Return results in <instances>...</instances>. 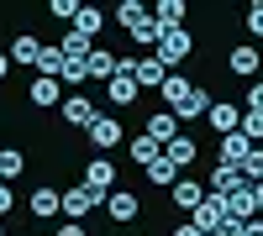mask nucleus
Returning a JSON list of instances; mask_svg holds the SVG:
<instances>
[{"label":"nucleus","instance_id":"obj_1","mask_svg":"<svg viewBox=\"0 0 263 236\" xmlns=\"http://www.w3.org/2000/svg\"><path fill=\"white\" fill-rule=\"evenodd\" d=\"M116 74H132V79H137V90H163V79H168V69H163L158 58H137V53H126Z\"/></svg>","mask_w":263,"mask_h":236},{"label":"nucleus","instance_id":"obj_2","mask_svg":"<svg viewBox=\"0 0 263 236\" xmlns=\"http://www.w3.org/2000/svg\"><path fill=\"white\" fill-rule=\"evenodd\" d=\"M79 189H84V195H90L95 205H105V200L116 195V168L105 163V158H95L90 168H84V184H79Z\"/></svg>","mask_w":263,"mask_h":236},{"label":"nucleus","instance_id":"obj_3","mask_svg":"<svg viewBox=\"0 0 263 236\" xmlns=\"http://www.w3.org/2000/svg\"><path fill=\"white\" fill-rule=\"evenodd\" d=\"M190 48H195V37H190L184 27H174V32L158 37V53H153V58H158L163 69H174V63H184V58H190Z\"/></svg>","mask_w":263,"mask_h":236},{"label":"nucleus","instance_id":"obj_4","mask_svg":"<svg viewBox=\"0 0 263 236\" xmlns=\"http://www.w3.org/2000/svg\"><path fill=\"white\" fill-rule=\"evenodd\" d=\"M84 137H90V147H95V153H111V147H116L126 132H121V121H116V116H95Z\"/></svg>","mask_w":263,"mask_h":236},{"label":"nucleus","instance_id":"obj_5","mask_svg":"<svg viewBox=\"0 0 263 236\" xmlns=\"http://www.w3.org/2000/svg\"><path fill=\"white\" fill-rule=\"evenodd\" d=\"M205 121H211V132H221V137H232V132H242V111H237L232 100H211V111H205Z\"/></svg>","mask_w":263,"mask_h":236},{"label":"nucleus","instance_id":"obj_6","mask_svg":"<svg viewBox=\"0 0 263 236\" xmlns=\"http://www.w3.org/2000/svg\"><path fill=\"white\" fill-rule=\"evenodd\" d=\"M168 195H174V210H190V216L211 200V195H205V184H195V179H184V174H179V184H174Z\"/></svg>","mask_w":263,"mask_h":236},{"label":"nucleus","instance_id":"obj_7","mask_svg":"<svg viewBox=\"0 0 263 236\" xmlns=\"http://www.w3.org/2000/svg\"><path fill=\"white\" fill-rule=\"evenodd\" d=\"M195 158H200V147H195V142H190V137H184V132H179V137H174V142H168V147H163V163H168V168H174V174H184V168H190V163H195Z\"/></svg>","mask_w":263,"mask_h":236},{"label":"nucleus","instance_id":"obj_8","mask_svg":"<svg viewBox=\"0 0 263 236\" xmlns=\"http://www.w3.org/2000/svg\"><path fill=\"white\" fill-rule=\"evenodd\" d=\"M95 116H100V111H95L90 95H69V100H63V121H69V126H84V132H90Z\"/></svg>","mask_w":263,"mask_h":236},{"label":"nucleus","instance_id":"obj_9","mask_svg":"<svg viewBox=\"0 0 263 236\" xmlns=\"http://www.w3.org/2000/svg\"><path fill=\"white\" fill-rule=\"evenodd\" d=\"M248 153H253V142H248L242 132H232V137H221V158H216V163H227V168H237V174H242Z\"/></svg>","mask_w":263,"mask_h":236},{"label":"nucleus","instance_id":"obj_10","mask_svg":"<svg viewBox=\"0 0 263 236\" xmlns=\"http://www.w3.org/2000/svg\"><path fill=\"white\" fill-rule=\"evenodd\" d=\"M237 184H242V174H237V168H227V163H216V168H211V179H205V195L227 200V195H232Z\"/></svg>","mask_w":263,"mask_h":236},{"label":"nucleus","instance_id":"obj_11","mask_svg":"<svg viewBox=\"0 0 263 236\" xmlns=\"http://www.w3.org/2000/svg\"><path fill=\"white\" fill-rule=\"evenodd\" d=\"M27 210H32L37 221H53L58 210H63V195H58V189H32V200H27Z\"/></svg>","mask_w":263,"mask_h":236},{"label":"nucleus","instance_id":"obj_12","mask_svg":"<svg viewBox=\"0 0 263 236\" xmlns=\"http://www.w3.org/2000/svg\"><path fill=\"white\" fill-rule=\"evenodd\" d=\"M221 221H227V200H216V195H211V200H205V205H200V210L190 216V226H200L205 236H211L216 226H221Z\"/></svg>","mask_w":263,"mask_h":236},{"label":"nucleus","instance_id":"obj_13","mask_svg":"<svg viewBox=\"0 0 263 236\" xmlns=\"http://www.w3.org/2000/svg\"><path fill=\"white\" fill-rule=\"evenodd\" d=\"M105 100L121 105V111H126V105H137V79H132V74H116L111 84H105Z\"/></svg>","mask_w":263,"mask_h":236},{"label":"nucleus","instance_id":"obj_14","mask_svg":"<svg viewBox=\"0 0 263 236\" xmlns=\"http://www.w3.org/2000/svg\"><path fill=\"white\" fill-rule=\"evenodd\" d=\"M147 137L158 142V147H168L174 137H179V116H174V111H158V116L147 121Z\"/></svg>","mask_w":263,"mask_h":236},{"label":"nucleus","instance_id":"obj_15","mask_svg":"<svg viewBox=\"0 0 263 236\" xmlns=\"http://www.w3.org/2000/svg\"><path fill=\"white\" fill-rule=\"evenodd\" d=\"M258 63H263V53L253 48V42H237V48H232V69L242 74V79H253V74H258Z\"/></svg>","mask_w":263,"mask_h":236},{"label":"nucleus","instance_id":"obj_16","mask_svg":"<svg viewBox=\"0 0 263 236\" xmlns=\"http://www.w3.org/2000/svg\"><path fill=\"white\" fill-rule=\"evenodd\" d=\"M184 0H158V6H153V16H158V27L163 32H174V27H184Z\"/></svg>","mask_w":263,"mask_h":236},{"label":"nucleus","instance_id":"obj_17","mask_svg":"<svg viewBox=\"0 0 263 236\" xmlns=\"http://www.w3.org/2000/svg\"><path fill=\"white\" fill-rule=\"evenodd\" d=\"M227 216H237V221H253V184H237L232 195H227Z\"/></svg>","mask_w":263,"mask_h":236},{"label":"nucleus","instance_id":"obj_18","mask_svg":"<svg viewBox=\"0 0 263 236\" xmlns=\"http://www.w3.org/2000/svg\"><path fill=\"white\" fill-rule=\"evenodd\" d=\"M158 158H163V147L153 142L147 132H142V137H132V163H137V168H153Z\"/></svg>","mask_w":263,"mask_h":236},{"label":"nucleus","instance_id":"obj_19","mask_svg":"<svg viewBox=\"0 0 263 236\" xmlns=\"http://www.w3.org/2000/svg\"><path fill=\"white\" fill-rule=\"evenodd\" d=\"M100 27H105V11H95V6H79V16H74V32L90 42V37H100Z\"/></svg>","mask_w":263,"mask_h":236},{"label":"nucleus","instance_id":"obj_20","mask_svg":"<svg viewBox=\"0 0 263 236\" xmlns=\"http://www.w3.org/2000/svg\"><path fill=\"white\" fill-rule=\"evenodd\" d=\"M116 69H121V58H116V53H105V48H95V53H90V79H105V84H111V79H116Z\"/></svg>","mask_w":263,"mask_h":236},{"label":"nucleus","instance_id":"obj_21","mask_svg":"<svg viewBox=\"0 0 263 236\" xmlns=\"http://www.w3.org/2000/svg\"><path fill=\"white\" fill-rule=\"evenodd\" d=\"M69 95H63V84L58 79H37L32 84V105H63Z\"/></svg>","mask_w":263,"mask_h":236},{"label":"nucleus","instance_id":"obj_22","mask_svg":"<svg viewBox=\"0 0 263 236\" xmlns=\"http://www.w3.org/2000/svg\"><path fill=\"white\" fill-rule=\"evenodd\" d=\"M95 210V200L84 195V189H63V216H74V221H84Z\"/></svg>","mask_w":263,"mask_h":236},{"label":"nucleus","instance_id":"obj_23","mask_svg":"<svg viewBox=\"0 0 263 236\" xmlns=\"http://www.w3.org/2000/svg\"><path fill=\"white\" fill-rule=\"evenodd\" d=\"M158 37H163V27H158V16H153V11L132 27V42H142V48H158Z\"/></svg>","mask_w":263,"mask_h":236},{"label":"nucleus","instance_id":"obj_24","mask_svg":"<svg viewBox=\"0 0 263 236\" xmlns=\"http://www.w3.org/2000/svg\"><path fill=\"white\" fill-rule=\"evenodd\" d=\"M190 90H195L190 79H179V74H168V79H163V100H168V111H179V105L190 100Z\"/></svg>","mask_w":263,"mask_h":236},{"label":"nucleus","instance_id":"obj_25","mask_svg":"<svg viewBox=\"0 0 263 236\" xmlns=\"http://www.w3.org/2000/svg\"><path fill=\"white\" fill-rule=\"evenodd\" d=\"M105 210H111V221H132V216H137V195H126V189H116V195L105 200Z\"/></svg>","mask_w":263,"mask_h":236},{"label":"nucleus","instance_id":"obj_26","mask_svg":"<svg viewBox=\"0 0 263 236\" xmlns=\"http://www.w3.org/2000/svg\"><path fill=\"white\" fill-rule=\"evenodd\" d=\"M42 58V42L37 37H16L11 42V63H37Z\"/></svg>","mask_w":263,"mask_h":236},{"label":"nucleus","instance_id":"obj_27","mask_svg":"<svg viewBox=\"0 0 263 236\" xmlns=\"http://www.w3.org/2000/svg\"><path fill=\"white\" fill-rule=\"evenodd\" d=\"M21 174H27V158L16 147H0V179H21Z\"/></svg>","mask_w":263,"mask_h":236},{"label":"nucleus","instance_id":"obj_28","mask_svg":"<svg viewBox=\"0 0 263 236\" xmlns=\"http://www.w3.org/2000/svg\"><path fill=\"white\" fill-rule=\"evenodd\" d=\"M84 79H90V58H63L58 84H84Z\"/></svg>","mask_w":263,"mask_h":236},{"label":"nucleus","instance_id":"obj_29","mask_svg":"<svg viewBox=\"0 0 263 236\" xmlns=\"http://www.w3.org/2000/svg\"><path fill=\"white\" fill-rule=\"evenodd\" d=\"M142 174H147V184H158V189H174V184H179V174H174V168L158 158V163H153V168H142Z\"/></svg>","mask_w":263,"mask_h":236},{"label":"nucleus","instance_id":"obj_30","mask_svg":"<svg viewBox=\"0 0 263 236\" xmlns=\"http://www.w3.org/2000/svg\"><path fill=\"white\" fill-rule=\"evenodd\" d=\"M242 184H263V147H253V153H248V163H242Z\"/></svg>","mask_w":263,"mask_h":236},{"label":"nucleus","instance_id":"obj_31","mask_svg":"<svg viewBox=\"0 0 263 236\" xmlns=\"http://www.w3.org/2000/svg\"><path fill=\"white\" fill-rule=\"evenodd\" d=\"M58 53H63V58H90L95 48H90V42H84L79 32H69V37H63V42H58Z\"/></svg>","mask_w":263,"mask_h":236},{"label":"nucleus","instance_id":"obj_32","mask_svg":"<svg viewBox=\"0 0 263 236\" xmlns=\"http://www.w3.org/2000/svg\"><path fill=\"white\" fill-rule=\"evenodd\" d=\"M147 16V6H137V0H121V6H116V21H121V27L132 32V27H137V21Z\"/></svg>","mask_w":263,"mask_h":236},{"label":"nucleus","instance_id":"obj_33","mask_svg":"<svg viewBox=\"0 0 263 236\" xmlns=\"http://www.w3.org/2000/svg\"><path fill=\"white\" fill-rule=\"evenodd\" d=\"M242 137H248L253 147H263V116H253V111H242Z\"/></svg>","mask_w":263,"mask_h":236},{"label":"nucleus","instance_id":"obj_34","mask_svg":"<svg viewBox=\"0 0 263 236\" xmlns=\"http://www.w3.org/2000/svg\"><path fill=\"white\" fill-rule=\"evenodd\" d=\"M48 11H53L58 21H74V16H79V0H53V6H48Z\"/></svg>","mask_w":263,"mask_h":236},{"label":"nucleus","instance_id":"obj_35","mask_svg":"<svg viewBox=\"0 0 263 236\" xmlns=\"http://www.w3.org/2000/svg\"><path fill=\"white\" fill-rule=\"evenodd\" d=\"M248 111H253V116H263V79L248 90Z\"/></svg>","mask_w":263,"mask_h":236},{"label":"nucleus","instance_id":"obj_36","mask_svg":"<svg viewBox=\"0 0 263 236\" xmlns=\"http://www.w3.org/2000/svg\"><path fill=\"white\" fill-rule=\"evenodd\" d=\"M248 32H253V37H263V0L248 11Z\"/></svg>","mask_w":263,"mask_h":236},{"label":"nucleus","instance_id":"obj_37","mask_svg":"<svg viewBox=\"0 0 263 236\" xmlns=\"http://www.w3.org/2000/svg\"><path fill=\"white\" fill-rule=\"evenodd\" d=\"M11 205H16V195H11V184H0V216H11Z\"/></svg>","mask_w":263,"mask_h":236},{"label":"nucleus","instance_id":"obj_38","mask_svg":"<svg viewBox=\"0 0 263 236\" xmlns=\"http://www.w3.org/2000/svg\"><path fill=\"white\" fill-rule=\"evenodd\" d=\"M174 236H205L200 226H190V221H179V226H174Z\"/></svg>","mask_w":263,"mask_h":236},{"label":"nucleus","instance_id":"obj_39","mask_svg":"<svg viewBox=\"0 0 263 236\" xmlns=\"http://www.w3.org/2000/svg\"><path fill=\"white\" fill-rule=\"evenodd\" d=\"M58 236H84V226H79V221H69V226H63Z\"/></svg>","mask_w":263,"mask_h":236},{"label":"nucleus","instance_id":"obj_40","mask_svg":"<svg viewBox=\"0 0 263 236\" xmlns=\"http://www.w3.org/2000/svg\"><path fill=\"white\" fill-rule=\"evenodd\" d=\"M242 236H263V221H248V226H242Z\"/></svg>","mask_w":263,"mask_h":236},{"label":"nucleus","instance_id":"obj_41","mask_svg":"<svg viewBox=\"0 0 263 236\" xmlns=\"http://www.w3.org/2000/svg\"><path fill=\"white\" fill-rule=\"evenodd\" d=\"M11 74V53H0V79H6Z\"/></svg>","mask_w":263,"mask_h":236},{"label":"nucleus","instance_id":"obj_42","mask_svg":"<svg viewBox=\"0 0 263 236\" xmlns=\"http://www.w3.org/2000/svg\"><path fill=\"white\" fill-rule=\"evenodd\" d=\"M253 210H263V184H258V189H253Z\"/></svg>","mask_w":263,"mask_h":236},{"label":"nucleus","instance_id":"obj_43","mask_svg":"<svg viewBox=\"0 0 263 236\" xmlns=\"http://www.w3.org/2000/svg\"><path fill=\"white\" fill-rule=\"evenodd\" d=\"M0 236H6V226H0Z\"/></svg>","mask_w":263,"mask_h":236},{"label":"nucleus","instance_id":"obj_44","mask_svg":"<svg viewBox=\"0 0 263 236\" xmlns=\"http://www.w3.org/2000/svg\"><path fill=\"white\" fill-rule=\"evenodd\" d=\"M0 184H6V179H0Z\"/></svg>","mask_w":263,"mask_h":236}]
</instances>
